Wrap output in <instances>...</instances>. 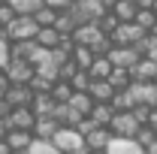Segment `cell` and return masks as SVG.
Returning <instances> with one entry per match:
<instances>
[{"label": "cell", "instance_id": "obj_1", "mask_svg": "<svg viewBox=\"0 0 157 154\" xmlns=\"http://www.w3.org/2000/svg\"><path fill=\"white\" fill-rule=\"evenodd\" d=\"M39 33V27H36V21L33 18H12V24L6 27V39L9 42H33V37Z\"/></svg>", "mask_w": 157, "mask_h": 154}, {"label": "cell", "instance_id": "obj_2", "mask_svg": "<svg viewBox=\"0 0 157 154\" xmlns=\"http://www.w3.org/2000/svg\"><path fill=\"white\" fill-rule=\"evenodd\" d=\"M139 130H142V127L133 121V115H130V112H121V115H115V118H112V124H109V133H112V139H133Z\"/></svg>", "mask_w": 157, "mask_h": 154}, {"label": "cell", "instance_id": "obj_3", "mask_svg": "<svg viewBox=\"0 0 157 154\" xmlns=\"http://www.w3.org/2000/svg\"><path fill=\"white\" fill-rule=\"evenodd\" d=\"M3 79H6L9 85H27V82L33 79V67H30L27 60H9V67L3 70Z\"/></svg>", "mask_w": 157, "mask_h": 154}, {"label": "cell", "instance_id": "obj_4", "mask_svg": "<svg viewBox=\"0 0 157 154\" xmlns=\"http://www.w3.org/2000/svg\"><path fill=\"white\" fill-rule=\"evenodd\" d=\"M9 109H27L30 106V100H33V94L27 91V85H9L6 91H3V97H0Z\"/></svg>", "mask_w": 157, "mask_h": 154}, {"label": "cell", "instance_id": "obj_5", "mask_svg": "<svg viewBox=\"0 0 157 154\" xmlns=\"http://www.w3.org/2000/svg\"><path fill=\"white\" fill-rule=\"evenodd\" d=\"M145 37V30H139L136 24L130 21V24H118V30L112 33V45H121V48H130V45H136L139 39Z\"/></svg>", "mask_w": 157, "mask_h": 154}, {"label": "cell", "instance_id": "obj_6", "mask_svg": "<svg viewBox=\"0 0 157 154\" xmlns=\"http://www.w3.org/2000/svg\"><path fill=\"white\" fill-rule=\"evenodd\" d=\"M106 60L112 64V70H127V73H130V70L136 67L139 55L133 52V48H121V45H115V48L106 55Z\"/></svg>", "mask_w": 157, "mask_h": 154}, {"label": "cell", "instance_id": "obj_7", "mask_svg": "<svg viewBox=\"0 0 157 154\" xmlns=\"http://www.w3.org/2000/svg\"><path fill=\"white\" fill-rule=\"evenodd\" d=\"M82 142H85V139H82L76 130H58L55 139H52V145H55V151H58V154H73Z\"/></svg>", "mask_w": 157, "mask_h": 154}, {"label": "cell", "instance_id": "obj_8", "mask_svg": "<svg viewBox=\"0 0 157 154\" xmlns=\"http://www.w3.org/2000/svg\"><path fill=\"white\" fill-rule=\"evenodd\" d=\"M157 76V64L148 58H139L136 67L130 70V82H136V85H151V79Z\"/></svg>", "mask_w": 157, "mask_h": 154}, {"label": "cell", "instance_id": "obj_9", "mask_svg": "<svg viewBox=\"0 0 157 154\" xmlns=\"http://www.w3.org/2000/svg\"><path fill=\"white\" fill-rule=\"evenodd\" d=\"M6 121H9V127H12V130L30 133V130H33V121H36V118H33V112H30V109H12Z\"/></svg>", "mask_w": 157, "mask_h": 154}, {"label": "cell", "instance_id": "obj_10", "mask_svg": "<svg viewBox=\"0 0 157 154\" xmlns=\"http://www.w3.org/2000/svg\"><path fill=\"white\" fill-rule=\"evenodd\" d=\"M58 130H60V127L52 121V118H36V121H33V130H30V136H33V139H39V142H52Z\"/></svg>", "mask_w": 157, "mask_h": 154}, {"label": "cell", "instance_id": "obj_11", "mask_svg": "<svg viewBox=\"0 0 157 154\" xmlns=\"http://www.w3.org/2000/svg\"><path fill=\"white\" fill-rule=\"evenodd\" d=\"M3 142H6V148H9L12 154H24L27 148H30L33 136H30V133H21V130H9V136H6Z\"/></svg>", "mask_w": 157, "mask_h": 154}, {"label": "cell", "instance_id": "obj_12", "mask_svg": "<svg viewBox=\"0 0 157 154\" xmlns=\"http://www.w3.org/2000/svg\"><path fill=\"white\" fill-rule=\"evenodd\" d=\"M109 12H112L121 24H130L133 15H136V0H115V3L109 6Z\"/></svg>", "mask_w": 157, "mask_h": 154}, {"label": "cell", "instance_id": "obj_13", "mask_svg": "<svg viewBox=\"0 0 157 154\" xmlns=\"http://www.w3.org/2000/svg\"><path fill=\"white\" fill-rule=\"evenodd\" d=\"M109 106H112L115 115H121V112H133V109H136V100H133L130 91H115L112 100H109Z\"/></svg>", "mask_w": 157, "mask_h": 154}, {"label": "cell", "instance_id": "obj_14", "mask_svg": "<svg viewBox=\"0 0 157 154\" xmlns=\"http://www.w3.org/2000/svg\"><path fill=\"white\" fill-rule=\"evenodd\" d=\"M97 37H100L97 24H82V27H76V30H73V37H70V39H73L76 45H85V48H91Z\"/></svg>", "mask_w": 157, "mask_h": 154}, {"label": "cell", "instance_id": "obj_15", "mask_svg": "<svg viewBox=\"0 0 157 154\" xmlns=\"http://www.w3.org/2000/svg\"><path fill=\"white\" fill-rule=\"evenodd\" d=\"M27 109L33 112V118H48L52 109H55V100H52L48 94H33V100H30Z\"/></svg>", "mask_w": 157, "mask_h": 154}, {"label": "cell", "instance_id": "obj_16", "mask_svg": "<svg viewBox=\"0 0 157 154\" xmlns=\"http://www.w3.org/2000/svg\"><path fill=\"white\" fill-rule=\"evenodd\" d=\"M91 121L97 124V127H103V130H109V124H112V118H115V112H112V106L109 103H97L94 109H91Z\"/></svg>", "mask_w": 157, "mask_h": 154}, {"label": "cell", "instance_id": "obj_17", "mask_svg": "<svg viewBox=\"0 0 157 154\" xmlns=\"http://www.w3.org/2000/svg\"><path fill=\"white\" fill-rule=\"evenodd\" d=\"M85 94L91 97V100H94V106H97V103H109V100H112V94H115V91L109 88V82H91Z\"/></svg>", "mask_w": 157, "mask_h": 154}, {"label": "cell", "instance_id": "obj_18", "mask_svg": "<svg viewBox=\"0 0 157 154\" xmlns=\"http://www.w3.org/2000/svg\"><path fill=\"white\" fill-rule=\"evenodd\" d=\"M109 142H112V133H109V130H94V133L85 136V145H88L91 151H106Z\"/></svg>", "mask_w": 157, "mask_h": 154}, {"label": "cell", "instance_id": "obj_19", "mask_svg": "<svg viewBox=\"0 0 157 154\" xmlns=\"http://www.w3.org/2000/svg\"><path fill=\"white\" fill-rule=\"evenodd\" d=\"M67 106H70V109H73L76 115L88 118V115H91V109H94V100H91L88 94H73V97H70V103H67Z\"/></svg>", "mask_w": 157, "mask_h": 154}, {"label": "cell", "instance_id": "obj_20", "mask_svg": "<svg viewBox=\"0 0 157 154\" xmlns=\"http://www.w3.org/2000/svg\"><path fill=\"white\" fill-rule=\"evenodd\" d=\"M106 154H142V148H139L133 139H112L109 148H106Z\"/></svg>", "mask_w": 157, "mask_h": 154}, {"label": "cell", "instance_id": "obj_21", "mask_svg": "<svg viewBox=\"0 0 157 154\" xmlns=\"http://www.w3.org/2000/svg\"><path fill=\"white\" fill-rule=\"evenodd\" d=\"M33 42H36L39 48H45V52H52V48H58V42H60V37L52 30V27H39V33L33 37Z\"/></svg>", "mask_w": 157, "mask_h": 154}, {"label": "cell", "instance_id": "obj_22", "mask_svg": "<svg viewBox=\"0 0 157 154\" xmlns=\"http://www.w3.org/2000/svg\"><path fill=\"white\" fill-rule=\"evenodd\" d=\"M52 30H55L58 37H73V30H76V21L70 18V12H60V15H55Z\"/></svg>", "mask_w": 157, "mask_h": 154}, {"label": "cell", "instance_id": "obj_23", "mask_svg": "<svg viewBox=\"0 0 157 154\" xmlns=\"http://www.w3.org/2000/svg\"><path fill=\"white\" fill-rule=\"evenodd\" d=\"M70 60L76 64V70H82V73H88V67L94 64V55L85 48V45H76L73 48V55H70Z\"/></svg>", "mask_w": 157, "mask_h": 154}, {"label": "cell", "instance_id": "obj_24", "mask_svg": "<svg viewBox=\"0 0 157 154\" xmlns=\"http://www.w3.org/2000/svg\"><path fill=\"white\" fill-rule=\"evenodd\" d=\"M133 24H136L139 30H145V33H151L157 27V18L151 9H136V15H133Z\"/></svg>", "mask_w": 157, "mask_h": 154}, {"label": "cell", "instance_id": "obj_25", "mask_svg": "<svg viewBox=\"0 0 157 154\" xmlns=\"http://www.w3.org/2000/svg\"><path fill=\"white\" fill-rule=\"evenodd\" d=\"M130 48L136 52L139 58H151V55L157 52V39H154V33H145V37L139 39L136 45H130Z\"/></svg>", "mask_w": 157, "mask_h": 154}, {"label": "cell", "instance_id": "obj_26", "mask_svg": "<svg viewBox=\"0 0 157 154\" xmlns=\"http://www.w3.org/2000/svg\"><path fill=\"white\" fill-rule=\"evenodd\" d=\"M106 82H109V88H112V91H127V88L133 85V82H130V73H127V70H112Z\"/></svg>", "mask_w": 157, "mask_h": 154}, {"label": "cell", "instance_id": "obj_27", "mask_svg": "<svg viewBox=\"0 0 157 154\" xmlns=\"http://www.w3.org/2000/svg\"><path fill=\"white\" fill-rule=\"evenodd\" d=\"M48 97H52L55 103H70V97H73V88H70L67 82H55V85H52V91H48Z\"/></svg>", "mask_w": 157, "mask_h": 154}, {"label": "cell", "instance_id": "obj_28", "mask_svg": "<svg viewBox=\"0 0 157 154\" xmlns=\"http://www.w3.org/2000/svg\"><path fill=\"white\" fill-rule=\"evenodd\" d=\"M33 21H36V27H52V24H55V12H52L48 6H42L36 15H33Z\"/></svg>", "mask_w": 157, "mask_h": 154}, {"label": "cell", "instance_id": "obj_29", "mask_svg": "<svg viewBox=\"0 0 157 154\" xmlns=\"http://www.w3.org/2000/svg\"><path fill=\"white\" fill-rule=\"evenodd\" d=\"M12 18H15V12H12V6L0 0V30H6V27L12 24Z\"/></svg>", "mask_w": 157, "mask_h": 154}, {"label": "cell", "instance_id": "obj_30", "mask_svg": "<svg viewBox=\"0 0 157 154\" xmlns=\"http://www.w3.org/2000/svg\"><path fill=\"white\" fill-rule=\"evenodd\" d=\"M27 154H58V151H55L52 142H39V139H33L30 148H27Z\"/></svg>", "mask_w": 157, "mask_h": 154}, {"label": "cell", "instance_id": "obj_31", "mask_svg": "<svg viewBox=\"0 0 157 154\" xmlns=\"http://www.w3.org/2000/svg\"><path fill=\"white\" fill-rule=\"evenodd\" d=\"M76 73H78L76 64H73V60H67V64H60V67H58V82H70Z\"/></svg>", "mask_w": 157, "mask_h": 154}, {"label": "cell", "instance_id": "obj_32", "mask_svg": "<svg viewBox=\"0 0 157 154\" xmlns=\"http://www.w3.org/2000/svg\"><path fill=\"white\" fill-rule=\"evenodd\" d=\"M145 127H148V130H151V133L157 136V109L151 112V115H148V124H145Z\"/></svg>", "mask_w": 157, "mask_h": 154}, {"label": "cell", "instance_id": "obj_33", "mask_svg": "<svg viewBox=\"0 0 157 154\" xmlns=\"http://www.w3.org/2000/svg\"><path fill=\"white\" fill-rule=\"evenodd\" d=\"M9 130H12V127H9V121H6V118H0V142L9 136Z\"/></svg>", "mask_w": 157, "mask_h": 154}, {"label": "cell", "instance_id": "obj_34", "mask_svg": "<svg viewBox=\"0 0 157 154\" xmlns=\"http://www.w3.org/2000/svg\"><path fill=\"white\" fill-rule=\"evenodd\" d=\"M9 112H12V109H9V106H6V103L0 100V118H9Z\"/></svg>", "mask_w": 157, "mask_h": 154}, {"label": "cell", "instance_id": "obj_35", "mask_svg": "<svg viewBox=\"0 0 157 154\" xmlns=\"http://www.w3.org/2000/svg\"><path fill=\"white\" fill-rule=\"evenodd\" d=\"M0 154H12L9 148H6V142H0Z\"/></svg>", "mask_w": 157, "mask_h": 154}, {"label": "cell", "instance_id": "obj_36", "mask_svg": "<svg viewBox=\"0 0 157 154\" xmlns=\"http://www.w3.org/2000/svg\"><path fill=\"white\" fill-rule=\"evenodd\" d=\"M151 12H154V18H157V0H154V3H151Z\"/></svg>", "mask_w": 157, "mask_h": 154}, {"label": "cell", "instance_id": "obj_37", "mask_svg": "<svg viewBox=\"0 0 157 154\" xmlns=\"http://www.w3.org/2000/svg\"><path fill=\"white\" fill-rule=\"evenodd\" d=\"M148 60H154V64H157V52H154V55H151V58H148Z\"/></svg>", "mask_w": 157, "mask_h": 154}, {"label": "cell", "instance_id": "obj_38", "mask_svg": "<svg viewBox=\"0 0 157 154\" xmlns=\"http://www.w3.org/2000/svg\"><path fill=\"white\" fill-rule=\"evenodd\" d=\"M151 33H154V39H157V27H154V30H151Z\"/></svg>", "mask_w": 157, "mask_h": 154}, {"label": "cell", "instance_id": "obj_39", "mask_svg": "<svg viewBox=\"0 0 157 154\" xmlns=\"http://www.w3.org/2000/svg\"><path fill=\"white\" fill-rule=\"evenodd\" d=\"M91 154H106V151H91Z\"/></svg>", "mask_w": 157, "mask_h": 154}, {"label": "cell", "instance_id": "obj_40", "mask_svg": "<svg viewBox=\"0 0 157 154\" xmlns=\"http://www.w3.org/2000/svg\"><path fill=\"white\" fill-rule=\"evenodd\" d=\"M24 154H27V151H24Z\"/></svg>", "mask_w": 157, "mask_h": 154}]
</instances>
